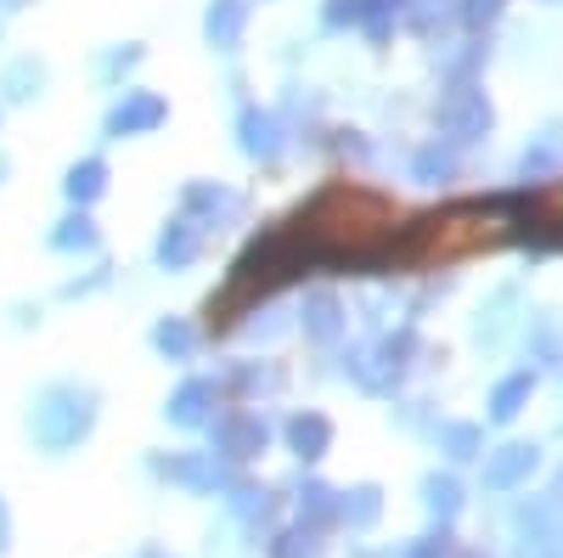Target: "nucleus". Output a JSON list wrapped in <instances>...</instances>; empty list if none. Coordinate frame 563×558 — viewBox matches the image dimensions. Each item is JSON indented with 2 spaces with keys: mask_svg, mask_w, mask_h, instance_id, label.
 <instances>
[{
  "mask_svg": "<svg viewBox=\"0 0 563 558\" xmlns=\"http://www.w3.org/2000/svg\"><path fill=\"white\" fill-rule=\"evenodd\" d=\"M536 469H541V446L536 440H507V446L485 451V491H519V485H530Z\"/></svg>",
  "mask_w": 563,
  "mask_h": 558,
  "instance_id": "0eeeda50",
  "label": "nucleus"
},
{
  "mask_svg": "<svg viewBox=\"0 0 563 558\" xmlns=\"http://www.w3.org/2000/svg\"><path fill=\"white\" fill-rule=\"evenodd\" d=\"M530 395H536V372H530V366H525V372H507V379L490 390L485 417H490V424H512V417L530 406Z\"/></svg>",
  "mask_w": 563,
  "mask_h": 558,
  "instance_id": "6ab92c4d",
  "label": "nucleus"
},
{
  "mask_svg": "<svg viewBox=\"0 0 563 558\" xmlns=\"http://www.w3.org/2000/svg\"><path fill=\"white\" fill-rule=\"evenodd\" d=\"M225 502H231V514H238L249 530H265V525L276 519V491H265V485L231 480V485H225Z\"/></svg>",
  "mask_w": 563,
  "mask_h": 558,
  "instance_id": "f3484780",
  "label": "nucleus"
},
{
  "mask_svg": "<svg viewBox=\"0 0 563 558\" xmlns=\"http://www.w3.org/2000/svg\"><path fill=\"white\" fill-rule=\"evenodd\" d=\"M97 406L102 395L90 390V384H74V379H57V384H45L34 401H29V435L40 451H74L90 429H97Z\"/></svg>",
  "mask_w": 563,
  "mask_h": 558,
  "instance_id": "f257e3e1",
  "label": "nucleus"
},
{
  "mask_svg": "<svg viewBox=\"0 0 563 558\" xmlns=\"http://www.w3.org/2000/svg\"><path fill=\"white\" fill-rule=\"evenodd\" d=\"M462 480L456 474H429V480H422V507H429V514H434V525L440 530H451L456 525V514H462Z\"/></svg>",
  "mask_w": 563,
  "mask_h": 558,
  "instance_id": "4be33fe9",
  "label": "nucleus"
},
{
  "mask_svg": "<svg viewBox=\"0 0 563 558\" xmlns=\"http://www.w3.org/2000/svg\"><path fill=\"white\" fill-rule=\"evenodd\" d=\"M12 7H23V0H0V12H12Z\"/></svg>",
  "mask_w": 563,
  "mask_h": 558,
  "instance_id": "a19ab883",
  "label": "nucleus"
},
{
  "mask_svg": "<svg viewBox=\"0 0 563 558\" xmlns=\"http://www.w3.org/2000/svg\"><path fill=\"white\" fill-rule=\"evenodd\" d=\"M282 435H288V451L299 462H321L333 451V417L327 412H294L288 424H282Z\"/></svg>",
  "mask_w": 563,
  "mask_h": 558,
  "instance_id": "f8f14e48",
  "label": "nucleus"
},
{
  "mask_svg": "<svg viewBox=\"0 0 563 558\" xmlns=\"http://www.w3.org/2000/svg\"><path fill=\"white\" fill-rule=\"evenodd\" d=\"M7 169H12V158H7V153H0V180H7Z\"/></svg>",
  "mask_w": 563,
  "mask_h": 558,
  "instance_id": "ea45409f",
  "label": "nucleus"
},
{
  "mask_svg": "<svg viewBox=\"0 0 563 558\" xmlns=\"http://www.w3.org/2000/svg\"><path fill=\"white\" fill-rule=\"evenodd\" d=\"M45 249H52V254H97L102 249V231H97V220H90V209L63 215L52 231H45Z\"/></svg>",
  "mask_w": 563,
  "mask_h": 558,
  "instance_id": "2eb2a0df",
  "label": "nucleus"
},
{
  "mask_svg": "<svg viewBox=\"0 0 563 558\" xmlns=\"http://www.w3.org/2000/svg\"><path fill=\"white\" fill-rule=\"evenodd\" d=\"M108 288V265H97L90 276H74V283H63V299H85V294H97Z\"/></svg>",
  "mask_w": 563,
  "mask_h": 558,
  "instance_id": "c9c22d12",
  "label": "nucleus"
},
{
  "mask_svg": "<svg viewBox=\"0 0 563 558\" xmlns=\"http://www.w3.org/2000/svg\"><path fill=\"white\" fill-rule=\"evenodd\" d=\"M294 496H299V525H310V530L339 525V491L327 485V480H316V474H299Z\"/></svg>",
  "mask_w": 563,
  "mask_h": 558,
  "instance_id": "dca6fc26",
  "label": "nucleus"
},
{
  "mask_svg": "<svg viewBox=\"0 0 563 558\" xmlns=\"http://www.w3.org/2000/svg\"><path fill=\"white\" fill-rule=\"evenodd\" d=\"M203 429H209V451H214L220 462H254V457L271 446V424H265V412H249V406L214 412Z\"/></svg>",
  "mask_w": 563,
  "mask_h": 558,
  "instance_id": "7ed1b4c3",
  "label": "nucleus"
},
{
  "mask_svg": "<svg viewBox=\"0 0 563 558\" xmlns=\"http://www.w3.org/2000/svg\"><path fill=\"white\" fill-rule=\"evenodd\" d=\"M456 7H462V23L467 29H490L507 12V0H456Z\"/></svg>",
  "mask_w": 563,
  "mask_h": 558,
  "instance_id": "473e14b6",
  "label": "nucleus"
},
{
  "mask_svg": "<svg viewBox=\"0 0 563 558\" xmlns=\"http://www.w3.org/2000/svg\"><path fill=\"white\" fill-rule=\"evenodd\" d=\"M451 558H490V552H479V547H462V552H451Z\"/></svg>",
  "mask_w": 563,
  "mask_h": 558,
  "instance_id": "4c0bfd02",
  "label": "nucleus"
},
{
  "mask_svg": "<svg viewBox=\"0 0 563 558\" xmlns=\"http://www.w3.org/2000/svg\"><path fill=\"white\" fill-rule=\"evenodd\" d=\"M220 406V384L214 379H180V390L164 401V417L175 429H203Z\"/></svg>",
  "mask_w": 563,
  "mask_h": 558,
  "instance_id": "9d476101",
  "label": "nucleus"
},
{
  "mask_svg": "<svg viewBox=\"0 0 563 558\" xmlns=\"http://www.w3.org/2000/svg\"><path fill=\"white\" fill-rule=\"evenodd\" d=\"M547 7H558V0H547Z\"/></svg>",
  "mask_w": 563,
  "mask_h": 558,
  "instance_id": "79ce46f5",
  "label": "nucleus"
},
{
  "mask_svg": "<svg viewBox=\"0 0 563 558\" xmlns=\"http://www.w3.org/2000/svg\"><path fill=\"white\" fill-rule=\"evenodd\" d=\"M153 474L209 496V491H225L231 485V462H220L214 451H180V457H153Z\"/></svg>",
  "mask_w": 563,
  "mask_h": 558,
  "instance_id": "39448f33",
  "label": "nucleus"
},
{
  "mask_svg": "<svg viewBox=\"0 0 563 558\" xmlns=\"http://www.w3.org/2000/svg\"><path fill=\"white\" fill-rule=\"evenodd\" d=\"M243 34H249V0H209L203 40L214 45V52H238Z\"/></svg>",
  "mask_w": 563,
  "mask_h": 558,
  "instance_id": "ddd939ff",
  "label": "nucleus"
},
{
  "mask_svg": "<svg viewBox=\"0 0 563 558\" xmlns=\"http://www.w3.org/2000/svg\"><path fill=\"white\" fill-rule=\"evenodd\" d=\"M198 328H192V321H186V316H158L153 321V350L164 355V361H192L198 355Z\"/></svg>",
  "mask_w": 563,
  "mask_h": 558,
  "instance_id": "412c9836",
  "label": "nucleus"
},
{
  "mask_svg": "<svg viewBox=\"0 0 563 558\" xmlns=\"http://www.w3.org/2000/svg\"><path fill=\"white\" fill-rule=\"evenodd\" d=\"M406 7L411 0H361V18H355V29L372 40V45H384L400 23H406Z\"/></svg>",
  "mask_w": 563,
  "mask_h": 558,
  "instance_id": "393cba45",
  "label": "nucleus"
},
{
  "mask_svg": "<svg viewBox=\"0 0 563 558\" xmlns=\"http://www.w3.org/2000/svg\"><path fill=\"white\" fill-rule=\"evenodd\" d=\"M164 119H169V102L158 97V90H124V97L108 108L102 130L113 135V142H124V135H153Z\"/></svg>",
  "mask_w": 563,
  "mask_h": 558,
  "instance_id": "423d86ee",
  "label": "nucleus"
},
{
  "mask_svg": "<svg viewBox=\"0 0 563 558\" xmlns=\"http://www.w3.org/2000/svg\"><path fill=\"white\" fill-rule=\"evenodd\" d=\"M378 519H384V491H378V485L339 491V525H350V530H372Z\"/></svg>",
  "mask_w": 563,
  "mask_h": 558,
  "instance_id": "5701e85b",
  "label": "nucleus"
},
{
  "mask_svg": "<svg viewBox=\"0 0 563 558\" xmlns=\"http://www.w3.org/2000/svg\"><path fill=\"white\" fill-rule=\"evenodd\" d=\"M141 57H147V52H141V45L130 40V45H108V52L97 57V74L108 79V85H119L130 68H141Z\"/></svg>",
  "mask_w": 563,
  "mask_h": 558,
  "instance_id": "2f4dec72",
  "label": "nucleus"
},
{
  "mask_svg": "<svg viewBox=\"0 0 563 558\" xmlns=\"http://www.w3.org/2000/svg\"><path fill=\"white\" fill-rule=\"evenodd\" d=\"M141 558H169V552H164V547H147V552H141Z\"/></svg>",
  "mask_w": 563,
  "mask_h": 558,
  "instance_id": "58836bf2",
  "label": "nucleus"
},
{
  "mask_svg": "<svg viewBox=\"0 0 563 558\" xmlns=\"http://www.w3.org/2000/svg\"><path fill=\"white\" fill-rule=\"evenodd\" d=\"M344 372H350L366 395H395L389 372H384V361H378V350H372V344H355V350L344 355Z\"/></svg>",
  "mask_w": 563,
  "mask_h": 558,
  "instance_id": "cd10ccee",
  "label": "nucleus"
},
{
  "mask_svg": "<svg viewBox=\"0 0 563 558\" xmlns=\"http://www.w3.org/2000/svg\"><path fill=\"white\" fill-rule=\"evenodd\" d=\"M108 158H97V153H85V158H74L68 169H63V193H68V204L74 209H90L102 193H108Z\"/></svg>",
  "mask_w": 563,
  "mask_h": 558,
  "instance_id": "4468645a",
  "label": "nucleus"
},
{
  "mask_svg": "<svg viewBox=\"0 0 563 558\" xmlns=\"http://www.w3.org/2000/svg\"><path fill=\"white\" fill-rule=\"evenodd\" d=\"M198 254H203V231H198L192 220H186V215L164 220L158 243H153V260H158V271H186V265H198Z\"/></svg>",
  "mask_w": 563,
  "mask_h": 558,
  "instance_id": "9b49d317",
  "label": "nucleus"
},
{
  "mask_svg": "<svg viewBox=\"0 0 563 558\" xmlns=\"http://www.w3.org/2000/svg\"><path fill=\"white\" fill-rule=\"evenodd\" d=\"M355 18H361V0H327V7H321L327 29H355Z\"/></svg>",
  "mask_w": 563,
  "mask_h": 558,
  "instance_id": "f704fd0d",
  "label": "nucleus"
},
{
  "mask_svg": "<svg viewBox=\"0 0 563 558\" xmlns=\"http://www.w3.org/2000/svg\"><path fill=\"white\" fill-rule=\"evenodd\" d=\"M456 18H462L456 0H411V7H406V23H411V34H422V40H440Z\"/></svg>",
  "mask_w": 563,
  "mask_h": 558,
  "instance_id": "a878e982",
  "label": "nucleus"
},
{
  "mask_svg": "<svg viewBox=\"0 0 563 558\" xmlns=\"http://www.w3.org/2000/svg\"><path fill=\"white\" fill-rule=\"evenodd\" d=\"M456 175H462V158H456L451 142H440V135H434L429 147H417V158H411V180L417 186H451Z\"/></svg>",
  "mask_w": 563,
  "mask_h": 558,
  "instance_id": "a211bd4d",
  "label": "nucleus"
},
{
  "mask_svg": "<svg viewBox=\"0 0 563 558\" xmlns=\"http://www.w3.org/2000/svg\"><path fill=\"white\" fill-rule=\"evenodd\" d=\"M180 215L192 220L198 231H220L231 220H243V193H231V186H220V180H186Z\"/></svg>",
  "mask_w": 563,
  "mask_h": 558,
  "instance_id": "20e7f679",
  "label": "nucleus"
},
{
  "mask_svg": "<svg viewBox=\"0 0 563 558\" xmlns=\"http://www.w3.org/2000/svg\"><path fill=\"white\" fill-rule=\"evenodd\" d=\"M372 350H378V361H384V372H389V384L400 390V379L417 366V355H422V339H417V328H400V333H384V339H372Z\"/></svg>",
  "mask_w": 563,
  "mask_h": 558,
  "instance_id": "aec40b11",
  "label": "nucleus"
},
{
  "mask_svg": "<svg viewBox=\"0 0 563 558\" xmlns=\"http://www.w3.org/2000/svg\"><path fill=\"white\" fill-rule=\"evenodd\" d=\"M12 547V514H7V502H0V552Z\"/></svg>",
  "mask_w": 563,
  "mask_h": 558,
  "instance_id": "e433bc0d",
  "label": "nucleus"
},
{
  "mask_svg": "<svg viewBox=\"0 0 563 558\" xmlns=\"http://www.w3.org/2000/svg\"><path fill=\"white\" fill-rule=\"evenodd\" d=\"M456 552V541H451V530H434V536H422V541H411L400 558H451Z\"/></svg>",
  "mask_w": 563,
  "mask_h": 558,
  "instance_id": "72a5a7b5",
  "label": "nucleus"
},
{
  "mask_svg": "<svg viewBox=\"0 0 563 558\" xmlns=\"http://www.w3.org/2000/svg\"><path fill=\"white\" fill-rule=\"evenodd\" d=\"M434 130H440V142H451V147H474V142H485V135L496 130V108H490V97L474 79H462L434 102Z\"/></svg>",
  "mask_w": 563,
  "mask_h": 558,
  "instance_id": "f03ea898",
  "label": "nucleus"
},
{
  "mask_svg": "<svg viewBox=\"0 0 563 558\" xmlns=\"http://www.w3.org/2000/svg\"><path fill=\"white\" fill-rule=\"evenodd\" d=\"M265 552H271V558H321V530L294 525V530L271 536V547H265Z\"/></svg>",
  "mask_w": 563,
  "mask_h": 558,
  "instance_id": "c756f323",
  "label": "nucleus"
},
{
  "mask_svg": "<svg viewBox=\"0 0 563 558\" xmlns=\"http://www.w3.org/2000/svg\"><path fill=\"white\" fill-rule=\"evenodd\" d=\"M299 328H305L310 344H339L350 333V310H344V299L333 288H310L299 299Z\"/></svg>",
  "mask_w": 563,
  "mask_h": 558,
  "instance_id": "6e6552de",
  "label": "nucleus"
},
{
  "mask_svg": "<svg viewBox=\"0 0 563 558\" xmlns=\"http://www.w3.org/2000/svg\"><path fill=\"white\" fill-rule=\"evenodd\" d=\"M434 440H440V451H445L451 462H474V457H485V424H467V417H451V424H440Z\"/></svg>",
  "mask_w": 563,
  "mask_h": 558,
  "instance_id": "b1692460",
  "label": "nucleus"
},
{
  "mask_svg": "<svg viewBox=\"0 0 563 558\" xmlns=\"http://www.w3.org/2000/svg\"><path fill=\"white\" fill-rule=\"evenodd\" d=\"M238 147L254 164H282V153H288V130H282V119L271 108H243L238 113Z\"/></svg>",
  "mask_w": 563,
  "mask_h": 558,
  "instance_id": "1a4fd4ad",
  "label": "nucleus"
},
{
  "mask_svg": "<svg viewBox=\"0 0 563 558\" xmlns=\"http://www.w3.org/2000/svg\"><path fill=\"white\" fill-rule=\"evenodd\" d=\"M530 361H541V366H563V328H558L552 316L536 321V333H530Z\"/></svg>",
  "mask_w": 563,
  "mask_h": 558,
  "instance_id": "7c9ffc66",
  "label": "nucleus"
},
{
  "mask_svg": "<svg viewBox=\"0 0 563 558\" xmlns=\"http://www.w3.org/2000/svg\"><path fill=\"white\" fill-rule=\"evenodd\" d=\"M45 63L40 57H18L12 68H7V79H0V90H7V102H34L40 90H45Z\"/></svg>",
  "mask_w": 563,
  "mask_h": 558,
  "instance_id": "c85d7f7f",
  "label": "nucleus"
},
{
  "mask_svg": "<svg viewBox=\"0 0 563 558\" xmlns=\"http://www.w3.org/2000/svg\"><path fill=\"white\" fill-rule=\"evenodd\" d=\"M225 384L243 390V395H276L282 384H288V372H282L276 361H260V366L254 361H238V366L225 372Z\"/></svg>",
  "mask_w": 563,
  "mask_h": 558,
  "instance_id": "bb28decb",
  "label": "nucleus"
}]
</instances>
